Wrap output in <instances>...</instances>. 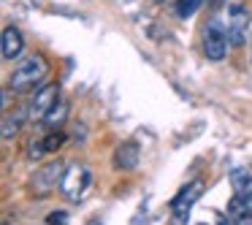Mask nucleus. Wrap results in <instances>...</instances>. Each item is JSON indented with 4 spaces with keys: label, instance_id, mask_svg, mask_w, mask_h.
Instances as JSON below:
<instances>
[{
    "label": "nucleus",
    "instance_id": "2eb2a0df",
    "mask_svg": "<svg viewBox=\"0 0 252 225\" xmlns=\"http://www.w3.org/2000/svg\"><path fill=\"white\" fill-rule=\"evenodd\" d=\"M65 133H60V130H55V133H49V136L44 138V147H46V152H55V149H60L63 144H65Z\"/></svg>",
    "mask_w": 252,
    "mask_h": 225
},
{
    "label": "nucleus",
    "instance_id": "6ab92c4d",
    "mask_svg": "<svg viewBox=\"0 0 252 225\" xmlns=\"http://www.w3.org/2000/svg\"><path fill=\"white\" fill-rule=\"evenodd\" d=\"M233 225H252V212H244L233 220Z\"/></svg>",
    "mask_w": 252,
    "mask_h": 225
},
{
    "label": "nucleus",
    "instance_id": "f3484780",
    "mask_svg": "<svg viewBox=\"0 0 252 225\" xmlns=\"http://www.w3.org/2000/svg\"><path fill=\"white\" fill-rule=\"evenodd\" d=\"M46 225H68V212H52L46 217Z\"/></svg>",
    "mask_w": 252,
    "mask_h": 225
},
{
    "label": "nucleus",
    "instance_id": "f03ea898",
    "mask_svg": "<svg viewBox=\"0 0 252 225\" xmlns=\"http://www.w3.org/2000/svg\"><path fill=\"white\" fill-rule=\"evenodd\" d=\"M90 182H93V174H90L87 165L71 163V165H65V176H63V182H60V187H57V190H60V195L65 198V201L79 203L84 195H87Z\"/></svg>",
    "mask_w": 252,
    "mask_h": 225
},
{
    "label": "nucleus",
    "instance_id": "39448f33",
    "mask_svg": "<svg viewBox=\"0 0 252 225\" xmlns=\"http://www.w3.org/2000/svg\"><path fill=\"white\" fill-rule=\"evenodd\" d=\"M57 100H60V87H57V84H44V87L35 90V95L28 103V111H25V114H28V120H44L46 111H49Z\"/></svg>",
    "mask_w": 252,
    "mask_h": 225
},
{
    "label": "nucleus",
    "instance_id": "20e7f679",
    "mask_svg": "<svg viewBox=\"0 0 252 225\" xmlns=\"http://www.w3.org/2000/svg\"><path fill=\"white\" fill-rule=\"evenodd\" d=\"M225 30H228V44L233 46V49L244 46L247 33H250V11H247L244 3H236V6H230Z\"/></svg>",
    "mask_w": 252,
    "mask_h": 225
},
{
    "label": "nucleus",
    "instance_id": "1a4fd4ad",
    "mask_svg": "<svg viewBox=\"0 0 252 225\" xmlns=\"http://www.w3.org/2000/svg\"><path fill=\"white\" fill-rule=\"evenodd\" d=\"M25 49V38L17 28H6L3 30V57L6 60H17Z\"/></svg>",
    "mask_w": 252,
    "mask_h": 225
},
{
    "label": "nucleus",
    "instance_id": "0eeeda50",
    "mask_svg": "<svg viewBox=\"0 0 252 225\" xmlns=\"http://www.w3.org/2000/svg\"><path fill=\"white\" fill-rule=\"evenodd\" d=\"M201 195H203V182L195 179V182H190V185H185L174 198H171V209H192V203L201 201Z\"/></svg>",
    "mask_w": 252,
    "mask_h": 225
},
{
    "label": "nucleus",
    "instance_id": "aec40b11",
    "mask_svg": "<svg viewBox=\"0 0 252 225\" xmlns=\"http://www.w3.org/2000/svg\"><path fill=\"white\" fill-rule=\"evenodd\" d=\"M133 225H147V217H144V212H138L136 217H133Z\"/></svg>",
    "mask_w": 252,
    "mask_h": 225
},
{
    "label": "nucleus",
    "instance_id": "412c9836",
    "mask_svg": "<svg viewBox=\"0 0 252 225\" xmlns=\"http://www.w3.org/2000/svg\"><path fill=\"white\" fill-rule=\"evenodd\" d=\"M209 3H212V6H222L225 0H209Z\"/></svg>",
    "mask_w": 252,
    "mask_h": 225
},
{
    "label": "nucleus",
    "instance_id": "f8f14e48",
    "mask_svg": "<svg viewBox=\"0 0 252 225\" xmlns=\"http://www.w3.org/2000/svg\"><path fill=\"white\" fill-rule=\"evenodd\" d=\"M19 122H22V114H8L6 111V117H3V138L6 141H11L14 136H17V130H19Z\"/></svg>",
    "mask_w": 252,
    "mask_h": 225
},
{
    "label": "nucleus",
    "instance_id": "4be33fe9",
    "mask_svg": "<svg viewBox=\"0 0 252 225\" xmlns=\"http://www.w3.org/2000/svg\"><path fill=\"white\" fill-rule=\"evenodd\" d=\"M220 225H225V223H220Z\"/></svg>",
    "mask_w": 252,
    "mask_h": 225
},
{
    "label": "nucleus",
    "instance_id": "7ed1b4c3",
    "mask_svg": "<svg viewBox=\"0 0 252 225\" xmlns=\"http://www.w3.org/2000/svg\"><path fill=\"white\" fill-rule=\"evenodd\" d=\"M228 30L222 28L220 19H212L203 30V55L209 63H222L228 55Z\"/></svg>",
    "mask_w": 252,
    "mask_h": 225
},
{
    "label": "nucleus",
    "instance_id": "f257e3e1",
    "mask_svg": "<svg viewBox=\"0 0 252 225\" xmlns=\"http://www.w3.org/2000/svg\"><path fill=\"white\" fill-rule=\"evenodd\" d=\"M49 73V65L41 55H30L25 60H19V65L14 68L11 79H8V87L14 93H28V90H35Z\"/></svg>",
    "mask_w": 252,
    "mask_h": 225
},
{
    "label": "nucleus",
    "instance_id": "dca6fc26",
    "mask_svg": "<svg viewBox=\"0 0 252 225\" xmlns=\"http://www.w3.org/2000/svg\"><path fill=\"white\" fill-rule=\"evenodd\" d=\"M187 220H190V209H171L168 225H187Z\"/></svg>",
    "mask_w": 252,
    "mask_h": 225
},
{
    "label": "nucleus",
    "instance_id": "9d476101",
    "mask_svg": "<svg viewBox=\"0 0 252 225\" xmlns=\"http://www.w3.org/2000/svg\"><path fill=\"white\" fill-rule=\"evenodd\" d=\"M68 111H71V106H68L65 100H57V103L46 111V117L41 122H44L49 130H60V128L65 125V120H68Z\"/></svg>",
    "mask_w": 252,
    "mask_h": 225
},
{
    "label": "nucleus",
    "instance_id": "6e6552de",
    "mask_svg": "<svg viewBox=\"0 0 252 225\" xmlns=\"http://www.w3.org/2000/svg\"><path fill=\"white\" fill-rule=\"evenodd\" d=\"M138 165V147L133 141H125L114 149V168L117 171H133Z\"/></svg>",
    "mask_w": 252,
    "mask_h": 225
},
{
    "label": "nucleus",
    "instance_id": "ddd939ff",
    "mask_svg": "<svg viewBox=\"0 0 252 225\" xmlns=\"http://www.w3.org/2000/svg\"><path fill=\"white\" fill-rule=\"evenodd\" d=\"M203 3H206V0H176V14H179L182 19H187V17H192Z\"/></svg>",
    "mask_w": 252,
    "mask_h": 225
},
{
    "label": "nucleus",
    "instance_id": "a211bd4d",
    "mask_svg": "<svg viewBox=\"0 0 252 225\" xmlns=\"http://www.w3.org/2000/svg\"><path fill=\"white\" fill-rule=\"evenodd\" d=\"M239 195H241V198H244V203H247V209H250V212H252V182H250V185H247V187H244V190H241V193H239Z\"/></svg>",
    "mask_w": 252,
    "mask_h": 225
},
{
    "label": "nucleus",
    "instance_id": "4468645a",
    "mask_svg": "<svg viewBox=\"0 0 252 225\" xmlns=\"http://www.w3.org/2000/svg\"><path fill=\"white\" fill-rule=\"evenodd\" d=\"M244 212H250V209H247L244 198H241L239 193H236V195H233V198H230V201H228V217H230V220H236V217H239V214H244Z\"/></svg>",
    "mask_w": 252,
    "mask_h": 225
},
{
    "label": "nucleus",
    "instance_id": "9b49d317",
    "mask_svg": "<svg viewBox=\"0 0 252 225\" xmlns=\"http://www.w3.org/2000/svg\"><path fill=\"white\" fill-rule=\"evenodd\" d=\"M250 182H252V171L250 168H233L230 171V187H233L236 193H241Z\"/></svg>",
    "mask_w": 252,
    "mask_h": 225
},
{
    "label": "nucleus",
    "instance_id": "423d86ee",
    "mask_svg": "<svg viewBox=\"0 0 252 225\" xmlns=\"http://www.w3.org/2000/svg\"><path fill=\"white\" fill-rule=\"evenodd\" d=\"M63 176H65V165L63 163H46L35 171L30 187H33V193H38V195H46V193H52L55 187H60Z\"/></svg>",
    "mask_w": 252,
    "mask_h": 225
}]
</instances>
